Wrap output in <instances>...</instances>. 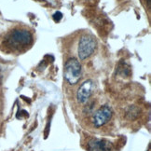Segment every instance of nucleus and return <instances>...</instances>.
<instances>
[{"label": "nucleus", "mask_w": 151, "mask_h": 151, "mask_svg": "<svg viewBox=\"0 0 151 151\" xmlns=\"http://www.w3.org/2000/svg\"><path fill=\"white\" fill-rule=\"evenodd\" d=\"M34 34L24 26H15L5 34L1 40L2 50L9 53H22L34 43Z\"/></svg>", "instance_id": "nucleus-1"}, {"label": "nucleus", "mask_w": 151, "mask_h": 151, "mask_svg": "<svg viewBox=\"0 0 151 151\" xmlns=\"http://www.w3.org/2000/svg\"><path fill=\"white\" fill-rule=\"evenodd\" d=\"M97 47V41L94 37L91 35H84L81 37L78 42V55L80 61H84L91 57L95 51Z\"/></svg>", "instance_id": "nucleus-2"}, {"label": "nucleus", "mask_w": 151, "mask_h": 151, "mask_svg": "<svg viewBox=\"0 0 151 151\" xmlns=\"http://www.w3.org/2000/svg\"><path fill=\"white\" fill-rule=\"evenodd\" d=\"M81 65L78 59L71 58L65 65V78L70 85L77 84L81 78Z\"/></svg>", "instance_id": "nucleus-3"}, {"label": "nucleus", "mask_w": 151, "mask_h": 151, "mask_svg": "<svg viewBox=\"0 0 151 151\" xmlns=\"http://www.w3.org/2000/svg\"><path fill=\"white\" fill-rule=\"evenodd\" d=\"M112 110L108 106H104L100 107L93 114L92 117V122L95 128H100L106 124L112 118Z\"/></svg>", "instance_id": "nucleus-4"}, {"label": "nucleus", "mask_w": 151, "mask_h": 151, "mask_svg": "<svg viewBox=\"0 0 151 151\" xmlns=\"http://www.w3.org/2000/svg\"><path fill=\"white\" fill-rule=\"evenodd\" d=\"M93 88H94V84L92 80L89 79V80L84 81V82L79 86L78 92H77L78 101L80 104H85L88 102V100L90 99V97L92 93V91H93Z\"/></svg>", "instance_id": "nucleus-5"}, {"label": "nucleus", "mask_w": 151, "mask_h": 151, "mask_svg": "<svg viewBox=\"0 0 151 151\" xmlns=\"http://www.w3.org/2000/svg\"><path fill=\"white\" fill-rule=\"evenodd\" d=\"M89 151H111L112 145L106 140H92L88 145Z\"/></svg>", "instance_id": "nucleus-6"}]
</instances>
